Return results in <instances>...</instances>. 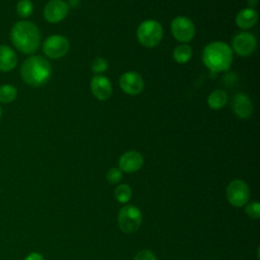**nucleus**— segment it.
Wrapping results in <instances>:
<instances>
[{
    "label": "nucleus",
    "mask_w": 260,
    "mask_h": 260,
    "mask_svg": "<svg viewBox=\"0 0 260 260\" xmlns=\"http://www.w3.org/2000/svg\"><path fill=\"white\" fill-rule=\"evenodd\" d=\"M10 40L14 47L23 54L35 53L41 43L39 27L31 21H17L10 30Z\"/></svg>",
    "instance_id": "nucleus-1"
},
{
    "label": "nucleus",
    "mask_w": 260,
    "mask_h": 260,
    "mask_svg": "<svg viewBox=\"0 0 260 260\" xmlns=\"http://www.w3.org/2000/svg\"><path fill=\"white\" fill-rule=\"evenodd\" d=\"M52 67L42 56H30L25 59L20 68L22 80L30 86H41L51 77Z\"/></svg>",
    "instance_id": "nucleus-2"
},
{
    "label": "nucleus",
    "mask_w": 260,
    "mask_h": 260,
    "mask_svg": "<svg viewBox=\"0 0 260 260\" xmlns=\"http://www.w3.org/2000/svg\"><path fill=\"white\" fill-rule=\"evenodd\" d=\"M202 61L211 71L222 72L228 70L233 62V51L223 42H212L204 48Z\"/></svg>",
    "instance_id": "nucleus-3"
},
{
    "label": "nucleus",
    "mask_w": 260,
    "mask_h": 260,
    "mask_svg": "<svg viewBox=\"0 0 260 260\" xmlns=\"http://www.w3.org/2000/svg\"><path fill=\"white\" fill-rule=\"evenodd\" d=\"M161 38L162 27L156 20H144L137 28V39L144 47L152 48L157 46L161 41Z\"/></svg>",
    "instance_id": "nucleus-4"
},
{
    "label": "nucleus",
    "mask_w": 260,
    "mask_h": 260,
    "mask_svg": "<svg viewBox=\"0 0 260 260\" xmlns=\"http://www.w3.org/2000/svg\"><path fill=\"white\" fill-rule=\"evenodd\" d=\"M142 222V214L134 205H126L120 209L118 215L119 228L126 234L136 232Z\"/></svg>",
    "instance_id": "nucleus-5"
},
{
    "label": "nucleus",
    "mask_w": 260,
    "mask_h": 260,
    "mask_svg": "<svg viewBox=\"0 0 260 260\" xmlns=\"http://www.w3.org/2000/svg\"><path fill=\"white\" fill-rule=\"evenodd\" d=\"M250 198V189L246 182L242 180H234L226 187V199L236 207H242L248 203Z\"/></svg>",
    "instance_id": "nucleus-6"
},
{
    "label": "nucleus",
    "mask_w": 260,
    "mask_h": 260,
    "mask_svg": "<svg viewBox=\"0 0 260 260\" xmlns=\"http://www.w3.org/2000/svg\"><path fill=\"white\" fill-rule=\"evenodd\" d=\"M69 42L62 35H53L47 38L43 44L44 53L52 59H58L67 54Z\"/></svg>",
    "instance_id": "nucleus-7"
},
{
    "label": "nucleus",
    "mask_w": 260,
    "mask_h": 260,
    "mask_svg": "<svg viewBox=\"0 0 260 260\" xmlns=\"http://www.w3.org/2000/svg\"><path fill=\"white\" fill-rule=\"evenodd\" d=\"M171 30L177 41L187 43L191 41L195 35V25L190 18L177 16L171 23Z\"/></svg>",
    "instance_id": "nucleus-8"
},
{
    "label": "nucleus",
    "mask_w": 260,
    "mask_h": 260,
    "mask_svg": "<svg viewBox=\"0 0 260 260\" xmlns=\"http://www.w3.org/2000/svg\"><path fill=\"white\" fill-rule=\"evenodd\" d=\"M69 12V6L63 0H51L44 8V17L48 22L58 23L62 21Z\"/></svg>",
    "instance_id": "nucleus-9"
},
{
    "label": "nucleus",
    "mask_w": 260,
    "mask_h": 260,
    "mask_svg": "<svg viewBox=\"0 0 260 260\" xmlns=\"http://www.w3.org/2000/svg\"><path fill=\"white\" fill-rule=\"evenodd\" d=\"M119 84L122 90L130 95H136L140 93L144 87L142 76L134 71L123 73L120 77Z\"/></svg>",
    "instance_id": "nucleus-10"
},
{
    "label": "nucleus",
    "mask_w": 260,
    "mask_h": 260,
    "mask_svg": "<svg viewBox=\"0 0 260 260\" xmlns=\"http://www.w3.org/2000/svg\"><path fill=\"white\" fill-rule=\"evenodd\" d=\"M255 37L247 31L237 34L233 39V49L240 56L251 55L256 48Z\"/></svg>",
    "instance_id": "nucleus-11"
},
{
    "label": "nucleus",
    "mask_w": 260,
    "mask_h": 260,
    "mask_svg": "<svg viewBox=\"0 0 260 260\" xmlns=\"http://www.w3.org/2000/svg\"><path fill=\"white\" fill-rule=\"evenodd\" d=\"M143 166V156L136 150H129L119 158V169L126 173H134Z\"/></svg>",
    "instance_id": "nucleus-12"
},
{
    "label": "nucleus",
    "mask_w": 260,
    "mask_h": 260,
    "mask_svg": "<svg viewBox=\"0 0 260 260\" xmlns=\"http://www.w3.org/2000/svg\"><path fill=\"white\" fill-rule=\"evenodd\" d=\"M90 89L92 94L100 101H106L112 94L111 81L103 75H95L91 78Z\"/></svg>",
    "instance_id": "nucleus-13"
},
{
    "label": "nucleus",
    "mask_w": 260,
    "mask_h": 260,
    "mask_svg": "<svg viewBox=\"0 0 260 260\" xmlns=\"http://www.w3.org/2000/svg\"><path fill=\"white\" fill-rule=\"evenodd\" d=\"M233 111L241 119L249 118L253 113V104L250 98L243 93H237L233 99Z\"/></svg>",
    "instance_id": "nucleus-14"
},
{
    "label": "nucleus",
    "mask_w": 260,
    "mask_h": 260,
    "mask_svg": "<svg viewBox=\"0 0 260 260\" xmlns=\"http://www.w3.org/2000/svg\"><path fill=\"white\" fill-rule=\"evenodd\" d=\"M17 65L16 53L6 45H0V71L8 72Z\"/></svg>",
    "instance_id": "nucleus-15"
},
{
    "label": "nucleus",
    "mask_w": 260,
    "mask_h": 260,
    "mask_svg": "<svg viewBox=\"0 0 260 260\" xmlns=\"http://www.w3.org/2000/svg\"><path fill=\"white\" fill-rule=\"evenodd\" d=\"M258 20V13L257 11L252 8H244L240 10L236 16V23L240 28L248 29L255 25Z\"/></svg>",
    "instance_id": "nucleus-16"
},
{
    "label": "nucleus",
    "mask_w": 260,
    "mask_h": 260,
    "mask_svg": "<svg viewBox=\"0 0 260 260\" xmlns=\"http://www.w3.org/2000/svg\"><path fill=\"white\" fill-rule=\"evenodd\" d=\"M228 102L226 92L222 89H214L207 99L208 106L213 110H218L224 107Z\"/></svg>",
    "instance_id": "nucleus-17"
},
{
    "label": "nucleus",
    "mask_w": 260,
    "mask_h": 260,
    "mask_svg": "<svg viewBox=\"0 0 260 260\" xmlns=\"http://www.w3.org/2000/svg\"><path fill=\"white\" fill-rule=\"evenodd\" d=\"M192 56V48L187 44H181L174 50L173 57L177 63H187Z\"/></svg>",
    "instance_id": "nucleus-18"
},
{
    "label": "nucleus",
    "mask_w": 260,
    "mask_h": 260,
    "mask_svg": "<svg viewBox=\"0 0 260 260\" xmlns=\"http://www.w3.org/2000/svg\"><path fill=\"white\" fill-rule=\"evenodd\" d=\"M17 96V89L12 84H3L0 86V103H12Z\"/></svg>",
    "instance_id": "nucleus-19"
},
{
    "label": "nucleus",
    "mask_w": 260,
    "mask_h": 260,
    "mask_svg": "<svg viewBox=\"0 0 260 260\" xmlns=\"http://www.w3.org/2000/svg\"><path fill=\"white\" fill-rule=\"evenodd\" d=\"M115 197L120 203H127L132 197L131 187L127 184H121L115 189Z\"/></svg>",
    "instance_id": "nucleus-20"
},
{
    "label": "nucleus",
    "mask_w": 260,
    "mask_h": 260,
    "mask_svg": "<svg viewBox=\"0 0 260 260\" xmlns=\"http://www.w3.org/2000/svg\"><path fill=\"white\" fill-rule=\"evenodd\" d=\"M34 11V4L30 0H20L16 5V12L18 16L25 18L31 15Z\"/></svg>",
    "instance_id": "nucleus-21"
},
{
    "label": "nucleus",
    "mask_w": 260,
    "mask_h": 260,
    "mask_svg": "<svg viewBox=\"0 0 260 260\" xmlns=\"http://www.w3.org/2000/svg\"><path fill=\"white\" fill-rule=\"evenodd\" d=\"M107 181L110 184H117L121 181L122 179V171L119 168H111L106 175Z\"/></svg>",
    "instance_id": "nucleus-22"
},
{
    "label": "nucleus",
    "mask_w": 260,
    "mask_h": 260,
    "mask_svg": "<svg viewBox=\"0 0 260 260\" xmlns=\"http://www.w3.org/2000/svg\"><path fill=\"white\" fill-rule=\"evenodd\" d=\"M246 213L248 214L249 217L257 219L260 216V204L258 201H253L247 204L245 208Z\"/></svg>",
    "instance_id": "nucleus-23"
},
{
    "label": "nucleus",
    "mask_w": 260,
    "mask_h": 260,
    "mask_svg": "<svg viewBox=\"0 0 260 260\" xmlns=\"http://www.w3.org/2000/svg\"><path fill=\"white\" fill-rule=\"evenodd\" d=\"M107 68H108V62L106 59H104L102 57H98L92 61L91 69L94 73H102V72L106 71Z\"/></svg>",
    "instance_id": "nucleus-24"
},
{
    "label": "nucleus",
    "mask_w": 260,
    "mask_h": 260,
    "mask_svg": "<svg viewBox=\"0 0 260 260\" xmlns=\"http://www.w3.org/2000/svg\"><path fill=\"white\" fill-rule=\"evenodd\" d=\"M133 260H156V257L151 251L142 250L135 255Z\"/></svg>",
    "instance_id": "nucleus-25"
},
{
    "label": "nucleus",
    "mask_w": 260,
    "mask_h": 260,
    "mask_svg": "<svg viewBox=\"0 0 260 260\" xmlns=\"http://www.w3.org/2000/svg\"><path fill=\"white\" fill-rule=\"evenodd\" d=\"M24 260H45L44 259V256L40 253H37V252H32L30 254H28Z\"/></svg>",
    "instance_id": "nucleus-26"
},
{
    "label": "nucleus",
    "mask_w": 260,
    "mask_h": 260,
    "mask_svg": "<svg viewBox=\"0 0 260 260\" xmlns=\"http://www.w3.org/2000/svg\"><path fill=\"white\" fill-rule=\"evenodd\" d=\"M258 0H248V3L251 5V6H255L257 4Z\"/></svg>",
    "instance_id": "nucleus-27"
},
{
    "label": "nucleus",
    "mask_w": 260,
    "mask_h": 260,
    "mask_svg": "<svg viewBox=\"0 0 260 260\" xmlns=\"http://www.w3.org/2000/svg\"><path fill=\"white\" fill-rule=\"evenodd\" d=\"M1 116H2V109H1V107H0V118H1Z\"/></svg>",
    "instance_id": "nucleus-28"
}]
</instances>
